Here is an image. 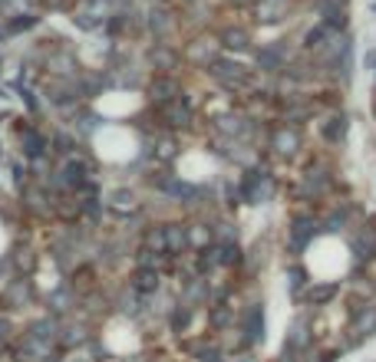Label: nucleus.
<instances>
[{
  "mask_svg": "<svg viewBox=\"0 0 376 362\" xmlns=\"http://www.w3.org/2000/svg\"><path fill=\"white\" fill-rule=\"evenodd\" d=\"M274 194H278V178H274L268 168L254 165V168H244L241 172V181H238V201H241V204H248V208H264V204L274 201Z\"/></svg>",
  "mask_w": 376,
  "mask_h": 362,
  "instance_id": "1",
  "label": "nucleus"
},
{
  "mask_svg": "<svg viewBox=\"0 0 376 362\" xmlns=\"http://www.w3.org/2000/svg\"><path fill=\"white\" fill-rule=\"evenodd\" d=\"M268 145L278 158H297L300 148H304V132H300V125H294V122H280L270 129Z\"/></svg>",
  "mask_w": 376,
  "mask_h": 362,
  "instance_id": "2",
  "label": "nucleus"
},
{
  "mask_svg": "<svg viewBox=\"0 0 376 362\" xmlns=\"http://www.w3.org/2000/svg\"><path fill=\"white\" fill-rule=\"evenodd\" d=\"M317 234H320V221L314 218V214H297L287 228V254H294V257L304 254Z\"/></svg>",
  "mask_w": 376,
  "mask_h": 362,
  "instance_id": "3",
  "label": "nucleus"
},
{
  "mask_svg": "<svg viewBox=\"0 0 376 362\" xmlns=\"http://www.w3.org/2000/svg\"><path fill=\"white\" fill-rule=\"evenodd\" d=\"M350 250H353V260H357L360 267H367L370 260H376V218H370L353 228V234H350Z\"/></svg>",
  "mask_w": 376,
  "mask_h": 362,
  "instance_id": "4",
  "label": "nucleus"
},
{
  "mask_svg": "<svg viewBox=\"0 0 376 362\" xmlns=\"http://www.w3.org/2000/svg\"><path fill=\"white\" fill-rule=\"evenodd\" d=\"M208 69H212L215 83H218V86H224V89H244L251 83V69L241 66V63H234V59H222V57H218Z\"/></svg>",
  "mask_w": 376,
  "mask_h": 362,
  "instance_id": "5",
  "label": "nucleus"
},
{
  "mask_svg": "<svg viewBox=\"0 0 376 362\" xmlns=\"http://www.w3.org/2000/svg\"><path fill=\"white\" fill-rule=\"evenodd\" d=\"M264 333H268V326H264V303H248V310L241 316L244 349H258L264 343Z\"/></svg>",
  "mask_w": 376,
  "mask_h": 362,
  "instance_id": "6",
  "label": "nucleus"
},
{
  "mask_svg": "<svg viewBox=\"0 0 376 362\" xmlns=\"http://www.w3.org/2000/svg\"><path fill=\"white\" fill-rule=\"evenodd\" d=\"M376 333V303H360L350 320V346H360Z\"/></svg>",
  "mask_w": 376,
  "mask_h": 362,
  "instance_id": "7",
  "label": "nucleus"
},
{
  "mask_svg": "<svg viewBox=\"0 0 376 362\" xmlns=\"http://www.w3.org/2000/svg\"><path fill=\"white\" fill-rule=\"evenodd\" d=\"M340 293L337 280H317V284H307V290L300 293V300L310 306V310H320V306L334 303V296Z\"/></svg>",
  "mask_w": 376,
  "mask_h": 362,
  "instance_id": "8",
  "label": "nucleus"
},
{
  "mask_svg": "<svg viewBox=\"0 0 376 362\" xmlns=\"http://www.w3.org/2000/svg\"><path fill=\"white\" fill-rule=\"evenodd\" d=\"M310 326H307V320H294V323L287 326V339H284V353H290V356H304V353H310Z\"/></svg>",
  "mask_w": 376,
  "mask_h": 362,
  "instance_id": "9",
  "label": "nucleus"
},
{
  "mask_svg": "<svg viewBox=\"0 0 376 362\" xmlns=\"http://www.w3.org/2000/svg\"><path fill=\"white\" fill-rule=\"evenodd\" d=\"M149 99H152L155 105H169V103H175V99H182L178 79L169 76V73L155 76V79H152V86H149Z\"/></svg>",
  "mask_w": 376,
  "mask_h": 362,
  "instance_id": "10",
  "label": "nucleus"
},
{
  "mask_svg": "<svg viewBox=\"0 0 376 362\" xmlns=\"http://www.w3.org/2000/svg\"><path fill=\"white\" fill-rule=\"evenodd\" d=\"M353 53V40L347 37V33H330L327 43L320 47V57H324V63L327 66H337L343 57H350Z\"/></svg>",
  "mask_w": 376,
  "mask_h": 362,
  "instance_id": "11",
  "label": "nucleus"
},
{
  "mask_svg": "<svg viewBox=\"0 0 376 362\" xmlns=\"http://www.w3.org/2000/svg\"><path fill=\"white\" fill-rule=\"evenodd\" d=\"M347 132H350V119L343 112H334L320 122V139H324L327 145H340L343 139H347Z\"/></svg>",
  "mask_w": 376,
  "mask_h": 362,
  "instance_id": "12",
  "label": "nucleus"
},
{
  "mask_svg": "<svg viewBox=\"0 0 376 362\" xmlns=\"http://www.w3.org/2000/svg\"><path fill=\"white\" fill-rule=\"evenodd\" d=\"M162 119L172 129H185V125L192 122V105H188V99H175V103L162 105Z\"/></svg>",
  "mask_w": 376,
  "mask_h": 362,
  "instance_id": "13",
  "label": "nucleus"
},
{
  "mask_svg": "<svg viewBox=\"0 0 376 362\" xmlns=\"http://www.w3.org/2000/svg\"><path fill=\"white\" fill-rule=\"evenodd\" d=\"M162 230H165V254L178 257V254L188 250V230H185V224H162Z\"/></svg>",
  "mask_w": 376,
  "mask_h": 362,
  "instance_id": "14",
  "label": "nucleus"
},
{
  "mask_svg": "<svg viewBox=\"0 0 376 362\" xmlns=\"http://www.w3.org/2000/svg\"><path fill=\"white\" fill-rule=\"evenodd\" d=\"M218 47L234 49V53L248 49V47H251V33H248V27H222V33H218Z\"/></svg>",
  "mask_w": 376,
  "mask_h": 362,
  "instance_id": "15",
  "label": "nucleus"
},
{
  "mask_svg": "<svg viewBox=\"0 0 376 362\" xmlns=\"http://www.w3.org/2000/svg\"><path fill=\"white\" fill-rule=\"evenodd\" d=\"M185 230H188V247H195L198 254L215 244V228H208L205 221H195V224H188Z\"/></svg>",
  "mask_w": 376,
  "mask_h": 362,
  "instance_id": "16",
  "label": "nucleus"
},
{
  "mask_svg": "<svg viewBox=\"0 0 376 362\" xmlns=\"http://www.w3.org/2000/svg\"><path fill=\"white\" fill-rule=\"evenodd\" d=\"M132 290L139 296H152L159 290V270L155 267H139L132 276Z\"/></svg>",
  "mask_w": 376,
  "mask_h": 362,
  "instance_id": "17",
  "label": "nucleus"
},
{
  "mask_svg": "<svg viewBox=\"0 0 376 362\" xmlns=\"http://www.w3.org/2000/svg\"><path fill=\"white\" fill-rule=\"evenodd\" d=\"M350 214H353V208H350V204H343V208H334L327 218L320 221V234H340V230L350 224Z\"/></svg>",
  "mask_w": 376,
  "mask_h": 362,
  "instance_id": "18",
  "label": "nucleus"
},
{
  "mask_svg": "<svg viewBox=\"0 0 376 362\" xmlns=\"http://www.w3.org/2000/svg\"><path fill=\"white\" fill-rule=\"evenodd\" d=\"M149 63H152L155 69H175V66H178V53L169 49L165 43H159V47L149 49Z\"/></svg>",
  "mask_w": 376,
  "mask_h": 362,
  "instance_id": "19",
  "label": "nucleus"
},
{
  "mask_svg": "<svg viewBox=\"0 0 376 362\" xmlns=\"http://www.w3.org/2000/svg\"><path fill=\"white\" fill-rule=\"evenodd\" d=\"M254 17H258L261 23L284 20V0H258V4H254Z\"/></svg>",
  "mask_w": 376,
  "mask_h": 362,
  "instance_id": "20",
  "label": "nucleus"
},
{
  "mask_svg": "<svg viewBox=\"0 0 376 362\" xmlns=\"http://www.w3.org/2000/svg\"><path fill=\"white\" fill-rule=\"evenodd\" d=\"M20 145H23V152H27L30 158H40V155H43V148H47L43 135L33 132V129H20Z\"/></svg>",
  "mask_w": 376,
  "mask_h": 362,
  "instance_id": "21",
  "label": "nucleus"
},
{
  "mask_svg": "<svg viewBox=\"0 0 376 362\" xmlns=\"http://www.w3.org/2000/svg\"><path fill=\"white\" fill-rule=\"evenodd\" d=\"M330 33H337V30H330L324 20H320L317 27H310L307 33H304V49H320L324 43H327V37Z\"/></svg>",
  "mask_w": 376,
  "mask_h": 362,
  "instance_id": "22",
  "label": "nucleus"
},
{
  "mask_svg": "<svg viewBox=\"0 0 376 362\" xmlns=\"http://www.w3.org/2000/svg\"><path fill=\"white\" fill-rule=\"evenodd\" d=\"M188 57H192V59H198V63H205V66H212L215 59H218V43L198 40V47L192 43V49H188Z\"/></svg>",
  "mask_w": 376,
  "mask_h": 362,
  "instance_id": "23",
  "label": "nucleus"
},
{
  "mask_svg": "<svg viewBox=\"0 0 376 362\" xmlns=\"http://www.w3.org/2000/svg\"><path fill=\"white\" fill-rule=\"evenodd\" d=\"M304 290H307V270H304V267H290L287 270V293H290V300H300Z\"/></svg>",
  "mask_w": 376,
  "mask_h": 362,
  "instance_id": "24",
  "label": "nucleus"
},
{
  "mask_svg": "<svg viewBox=\"0 0 376 362\" xmlns=\"http://www.w3.org/2000/svg\"><path fill=\"white\" fill-rule=\"evenodd\" d=\"M30 336H33V339H43V343H53V339H57V320H50V316L37 320V323L30 326Z\"/></svg>",
  "mask_w": 376,
  "mask_h": 362,
  "instance_id": "25",
  "label": "nucleus"
},
{
  "mask_svg": "<svg viewBox=\"0 0 376 362\" xmlns=\"http://www.w3.org/2000/svg\"><path fill=\"white\" fill-rule=\"evenodd\" d=\"M149 30H152L159 40L169 37V30H172V13H165V10H152V13H149Z\"/></svg>",
  "mask_w": 376,
  "mask_h": 362,
  "instance_id": "26",
  "label": "nucleus"
},
{
  "mask_svg": "<svg viewBox=\"0 0 376 362\" xmlns=\"http://www.w3.org/2000/svg\"><path fill=\"white\" fill-rule=\"evenodd\" d=\"M20 356H23V359H47V356H50V343L27 336V343L20 346Z\"/></svg>",
  "mask_w": 376,
  "mask_h": 362,
  "instance_id": "27",
  "label": "nucleus"
},
{
  "mask_svg": "<svg viewBox=\"0 0 376 362\" xmlns=\"http://www.w3.org/2000/svg\"><path fill=\"white\" fill-rule=\"evenodd\" d=\"M113 211H119V214H129V211H135L139 204H135V194L129 188H119V191H113Z\"/></svg>",
  "mask_w": 376,
  "mask_h": 362,
  "instance_id": "28",
  "label": "nucleus"
},
{
  "mask_svg": "<svg viewBox=\"0 0 376 362\" xmlns=\"http://www.w3.org/2000/svg\"><path fill=\"white\" fill-rule=\"evenodd\" d=\"M212 326H215V333H218V329H232L234 326V310L232 306H212Z\"/></svg>",
  "mask_w": 376,
  "mask_h": 362,
  "instance_id": "29",
  "label": "nucleus"
},
{
  "mask_svg": "<svg viewBox=\"0 0 376 362\" xmlns=\"http://www.w3.org/2000/svg\"><path fill=\"white\" fill-rule=\"evenodd\" d=\"M215 240H218V244H238V224H234V221L215 224Z\"/></svg>",
  "mask_w": 376,
  "mask_h": 362,
  "instance_id": "30",
  "label": "nucleus"
},
{
  "mask_svg": "<svg viewBox=\"0 0 376 362\" xmlns=\"http://www.w3.org/2000/svg\"><path fill=\"white\" fill-rule=\"evenodd\" d=\"M192 316H195V306H175V313H172V329L175 333H185L188 329V323H192Z\"/></svg>",
  "mask_w": 376,
  "mask_h": 362,
  "instance_id": "31",
  "label": "nucleus"
},
{
  "mask_svg": "<svg viewBox=\"0 0 376 362\" xmlns=\"http://www.w3.org/2000/svg\"><path fill=\"white\" fill-rule=\"evenodd\" d=\"M175 155H178V145H175V139H159V145H155V158H162V162H172Z\"/></svg>",
  "mask_w": 376,
  "mask_h": 362,
  "instance_id": "32",
  "label": "nucleus"
},
{
  "mask_svg": "<svg viewBox=\"0 0 376 362\" xmlns=\"http://www.w3.org/2000/svg\"><path fill=\"white\" fill-rule=\"evenodd\" d=\"M145 250H159V254L165 250V230L162 228H152L145 234Z\"/></svg>",
  "mask_w": 376,
  "mask_h": 362,
  "instance_id": "33",
  "label": "nucleus"
},
{
  "mask_svg": "<svg viewBox=\"0 0 376 362\" xmlns=\"http://www.w3.org/2000/svg\"><path fill=\"white\" fill-rule=\"evenodd\" d=\"M50 310H53V313L69 310V290H53V293H50Z\"/></svg>",
  "mask_w": 376,
  "mask_h": 362,
  "instance_id": "34",
  "label": "nucleus"
},
{
  "mask_svg": "<svg viewBox=\"0 0 376 362\" xmlns=\"http://www.w3.org/2000/svg\"><path fill=\"white\" fill-rule=\"evenodd\" d=\"M50 66H53V73H59V76H69V73L76 69L69 57H53V59H50Z\"/></svg>",
  "mask_w": 376,
  "mask_h": 362,
  "instance_id": "35",
  "label": "nucleus"
},
{
  "mask_svg": "<svg viewBox=\"0 0 376 362\" xmlns=\"http://www.w3.org/2000/svg\"><path fill=\"white\" fill-rule=\"evenodd\" d=\"M67 339H63V343H67V346H79V343H83V339H86V333H83V326H76V329H67Z\"/></svg>",
  "mask_w": 376,
  "mask_h": 362,
  "instance_id": "36",
  "label": "nucleus"
},
{
  "mask_svg": "<svg viewBox=\"0 0 376 362\" xmlns=\"http://www.w3.org/2000/svg\"><path fill=\"white\" fill-rule=\"evenodd\" d=\"M27 201L33 211H43V194H40V191H27Z\"/></svg>",
  "mask_w": 376,
  "mask_h": 362,
  "instance_id": "37",
  "label": "nucleus"
},
{
  "mask_svg": "<svg viewBox=\"0 0 376 362\" xmlns=\"http://www.w3.org/2000/svg\"><path fill=\"white\" fill-rule=\"evenodd\" d=\"M57 152H63V155L73 152V142H69L67 135H57Z\"/></svg>",
  "mask_w": 376,
  "mask_h": 362,
  "instance_id": "38",
  "label": "nucleus"
},
{
  "mask_svg": "<svg viewBox=\"0 0 376 362\" xmlns=\"http://www.w3.org/2000/svg\"><path fill=\"white\" fill-rule=\"evenodd\" d=\"M228 362H261V359H258V356H254V353H251V349H244V353L232 356V359H228Z\"/></svg>",
  "mask_w": 376,
  "mask_h": 362,
  "instance_id": "39",
  "label": "nucleus"
},
{
  "mask_svg": "<svg viewBox=\"0 0 376 362\" xmlns=\"http://www.w3.org/2000/svg\"><path fill=\"white\" fill-rule=\"evenodd\" d=\"M363 66H367L370 73H376V49H370V53H367V59H363Z\"/></svg>",
  "mask_w": 376,
  "mask_h": 362,
  "instance_id": "40",
  "label": "nucleus"
},
{
  "mask_svg": "<svg viewBox=\"0 0 376 362\" xmlns=\"http://www.w3.org/2000/svg\"><path fill=\"white\" fill-rule=\"evenodd\" d=\"M7 329H10V323H7V320H0V339L7 336Z\"/></svg>",
  "mask_w": 376,
  "mask_h": 362,
  "instance_id": "41",
  "label": "nucleus"
},
{
  "mask_svg": "<svg viewBox=\"0 0 376 362\" xmlns=\"http://www.w3.org/2000/svg\"><path fill=\"white\" fill-rule=\"evenodd\" d=\"M373 13H376V4H373Z\"/></svg>",
  "mask_w": 376,
  "mask_h": 362,
  "instance_id": "42",
  "label": "nucleus"
},
{
  "mask_svg": "<svg viewBox=\"0 0 376 362\" xmlns=\"http://www.w3.org/2000/svg\"><path fill=\"white\" fill-rule=\"evenodd\" d=\"M373 109H376V99H373Z\"/></svg>",
  "mask_w": 376,
  "mask_h": 362,
  "instance_id": "43",
  "label": "nucleus"
}]
</instances>
